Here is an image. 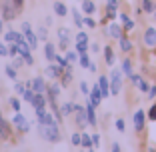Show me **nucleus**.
<instances>
[{"instance_id":"nucleus-51","label":"nucleus","mask_w":156,"mask_h":152,"mask_svg":"<svg viewBox=\"0 0 156 152\" xmlns=\"http://www.w3.org/2000/svg\"><path fill=\"white\" fill-rule=\"evenodd\" d=\"M100 146V136L98 134H92V148H98Z\"/></svg>"},{"instance_id":"nucleus-25","label":"nucleus","mask_w":156,"mask_h":152,"mask_svg":"<svg viewBox=\"0 0 156 152\" xmlns=\"http://www.w3.org/2000/svg\"><path fill=\"white\" fill-rule=\"evenodd\" d=\"M54 14H58V16H66L68 14V8H66L64 2H54Z\"/></svg>"},{"instance_id":"nucleus-38","label":"nucleus","mask_w":156,"mask_h":152,"mask_svg":"<svg viewBox=\"0 0 156 152\" xmlns=\"http://www.w3.org/2000/svg\"><path fill=\"white\" fill-rule=\"evenodd\" d=\"M10 2H12V6H14V10H16V12H22V8H24V0H10Z\"/></svg>"},{"instance_id":"nucleus-47","label":"nucleus","mask_w":156,"mask_h":152,"mask_svg":"<svg viewBox=\"0 0 156 152\" xmlns=\"http://www.w3.org/2000/svg\"><path fill=\"white\" fill-rule=\"evenodd\" d=\"M146 116H148L150 120H154V122H156V102L150 106V110H148V114H146Z\"/></svg>"},{"instance_id":"nucleus-23","label":"nucleus","mask_w":156,"mask_h":152,"mask_svg":"<svg viewBox=\"0 0 156 152\" xmlns=\"http://www.w3.org/2000/svg\"><path fill=\"white\" fill-rule=\"evenodd\" d=\"M108 34H110L112 38H116V40H118V38H122V36H124V34H122V28H120L118 24H114V22H112L110 26H108Z\"/></svg>"},{"instance_id":"nucleus-60","label":"nucleus","mask_w":156,"mask_h":152,"mask_svg":"<svg viewBox=\"0 0 156 152\" xmlns=\"http://www.w3.org/2000/svg\"><path fill=\"white\" fill-rule=\"evenodd\" d=\"M106 2H116V0H106Z\"/></svg>"},{"instance_id":"nucleus-1","label":"nucleus","mask_w":156,"mask_h":152,"mask_svg":"<svg viewBox=\"0 0 156 152\" xmlns=\"http://www.w3.org/2000/svg\"><path fill=\"white\" fill-rule=\"evenodd\" d=\"M38 132H40V136L44 140H48V142H52V144L62 140V134H60V128H58L56 122L54 124H38Z\"/></svg>"},{"instance_id":"nucleus-6","label":"nucleus","mask_w":156,"mask_h":152,"mask_svg":"<svg viewBox=\"0 0 156 152\" xmlns=\"http://www.w3.org/2000/svg\"><path fill=\"white\" fill-rule=\"evenodd\" d=\"M0 10H2V18L4 20H14L16 18V10H14V6H12V2L10 0H4L2 2V6H0Z\"/></svg>"},{"instance_id":"nucleus-13","label":"nucleus","mask_w":156,"mask_h":152,"mask_svg":"<svg viewBox=\"0 0 156 152\" xmlns=\"http://www.w3.org/2000/svg\"><path fill=\"white\" fill-rule=\"evenodd\" d=\"M88 100L94 106H98L102 102V92H100V86H98V84H94V86L90 88V98H88Z\"/></svg>"},{"instance_id":"nucleus-15","label":"nucleus","mask_w":156,"mask_h":152,"mask_svg":"<svg viewBox=\"0 0 156 152\" xmlns=\"http://www.w3.org/2000/svg\"><path fill=\"white\" fill-rule=\"evenodd\" d=\"M84 108H86V120H88V124H90V126H96V112H94V108H96V106L88 100V104L84 106Z\"/></svg>"},{"instance_id":"nucleus-26","label":"nucleus","mask_w":156,"mask_h":152,"mask_svg":"<svg viewBox=\"0 0 156 152\" xmlns=\"http://www.w3.org/2000/svg\"><path fill=\"white\" fill-rule=\"evenodd\" d=\"M120 20H122V28L124 30H132L134 28V22L130 16H126V14H120Z\"/></svg>"},{"instance_id":"nucleus-49","label":"nucleus","mask_w":156,"mask_h":152,"mask_svg":"<svg viewBox=\"0 0 156 152\" xmlns=\"http://www.w3.org/2000/svg\"><path fill=\"white\" fill-rule=\"evenodd\" d=\"M76 42H86V44H88V34H86V32H78Z\"/></svg>"},{"instance_id":"nucleus-16","label":"nucleus","mask_w":156,"mask_h":152,"mask_svg":"<svg viewBox=\"0 0 156 152\" xmlns=\"http://www.w3.org/2000/svg\"><path fill=\"white\" fill-rule=\"evenodd\" d=\"M60 94V84H50V86L46 88V98H48V102L56 100Z\"/></svg>"},{"instance_id":"nucleus-27","label":"nucleus","mask_w":156,"mask_h":152,"mask_svg":"<svg viewBox=\"0 0 156 152\" xmlns=\"http://www.w3.org/2000/svg\"><path fill=\"white\" fill-rule=\"evenodd\" d=\"M70 12H72L74 24H76L78 28H82V26H84V18H82V16H80V12H78V8H72V10H70Z\"/></svg>"},{"instance_id":"nucleus-40","label":"nucleus","mask_w":156,"mask_h":152,"mask_svg":"<svg viewBox=\"0 0 156 152\" xmlns=\"http://www.w3.org/2000/svg\"><path fill=\"white\" fill-rule=\"evenodd\" d=\"M80 66H82V68H88V66H90V58H88L86 52H84V54H80Z\"/></svg>"},{"instance_id":"nucleus-41","label":"nucleus","mask_w":156,"mask_h":152,"mask_svg":"<svg viewBox=\"0 0 156 152\" xmlns=\"http://www.w3.org/2000/svg\"><path fill=\"white\" fill-rule=\"evenodd\" d=\"M10 106H12V110H14V112H20V100H18L16 96L10 98Z\"/></svg>"},{"instance_id":"nucleus-20","label":"nucleus","mask_w":156,"mask_h":152,"mask_svg":"<svg viewBox=\"0 0 156 152\" xmlns=\"http://www.w3.org/2000/svg\"><path fill=\"white\" fill-rule=\"evenodd\" d=\"M48 104H50L52 112H54V120L58 122V124H62V120H64V116H62V112H60V106H58V102H56V100H52V102H48Z\"/></svg>"},{"instance_id":"nucleus-29","label":"nucleus","mask_w":156,"mask_h":152,"mask_svg":"<svg viewBox=\"0 0 156 152\" xmlns=\"http://www.w3.org/2000/svg\"><path fill=\"white\" fill-rule=\"evenodd\" d=\"M116 2H108V6H106V16H108V18L110 20H114L116 18Z\"/></svg>"},{"instance_id":"nucleus-5","label":"nucleus","mask_w":156,"mask_h":152,"mask_svg":"<svg viewBox=\"0 0 156 152\" xmlns=\"http://www.w3.org/2000/svg\"><path fill=\"white\" fill-rule=\"evenodd\" d=\"M74 114H76V126L78 128H84V126H88V120H86V108L80 104H74Z\"/></svg>"},{"instance_id":"nucleus-33","label":"nucleus","mask_w":156,"mask_h":152,"mask_svg":"<svg viewBox=\"0 0 156 152\" xmlns=\"http://www.w3.org/2000/svg\"><path fill=\"white\" fill-rule=\"evenodd\" d=\"M80 144H82L84 148H92V136H88V134L82 132V136H80Z\"/></svg>"},{"instance_id":"nucleus-58","label":"nucleus","mask_w":156,"mask_h":152,"mask_svg":"<svg viewBox=\"0 0 156 152\" xmlns=\"http://www.w3.org/2000/svg\"><path fill=\"white\" fill-rule=\"evenodd\" d=\"M2 28H4V18H0V32H2Z\"/></svg>"},{"instance_id":"nucleus-59","label":"nucleus","mask_w":156,"mask_h":152,"mask_svg":"<svg viewBox=\"0 0 156 152\" xmlns=\"http://www.w3.org/2000/svg\"><path fill=\"white\" fill-rule=\"evenodd\" d=\"M86 152H94V150H92V148H88V150H86Z\"/></svg>"},{"instance_id":"nucleus-62","label":"nucleus","mask_w":156,"mask_h":152,"mask_svg":"<svg viewBox=\"0 0 156 152\" xmlns=\"http://www.w3.org/2000/svg\"><path fill=\"white\" fill-rule=\"evenodd\" d=\"M0 120H2V112H0Z\"/></svg>"},{"instance_id":"nucleus-56","label":"nucleus","mask_w":156,"mask_h":152,"mask_svg":"<svg viewBox=\"0 0 156 152\" xmlns=\"http://www.w3.org/2000/svg\"><path fill=\"white\" fill-rule=\"evenodd\" d=\"M88 70H90V72H96V64H94V62H90V66H88Z\"/></svg>"},{"instance_id":"nucleus-50","label":"nucleus","mask_w":156,"mask_h":152,"mask_svg":"<svg viewBox=\"0 0 156 152\" xmlns=\"http://www.w3.org/2000/svg\"><path fill=\"white\" fill-rule=\"evenodd\" d=\"M84 24H86L88 28H94V26H96V22H94V18H92V16H86V18H84Z\"/></svg>"},{"instance_id":"nucleus-54","label":"nucleus","mask_w":156,"mask_h":152,"mask_svg":"<svg viewBox=\"0 0 156 152\" xmlns=\"http://www.w3.org/2000/svg\"><path fill=\"white\" fill-rule=\"evenodd\" d=\"M148 96H150V98L156 96V86H150V90H148Z\"/></svg>"},{"instance_id":"nucleus-11","label":"nucleus","mask_w":156,"mask_h":152,"mask_svg":"<svg viewBox=\"0 0 156 152\" xmlns=\"http://www.w3.org/2000/svg\"><path fill=\"white\" fill-rule=\"evenodd\" d=\"M64 74V68L60 64H50V66H46V76L48 78H60Z\"/></svg>"},{"instance_id":"nucleus-43","label":"nucleus","mask_w":156,"mask_h":152,"mask_svg":"<svg viewBox=\"0 0 156 152\" xmlns=\"http://www.w3.org/2000/svg\"><path fill=\"white\" fill-rule=\"evenodd\" d=\"M22 64H24V58H22L20 54H16V56H14V62H12V66H14V68H20Z\"/></svg>"},{"instance_id":"nucleus-37","label":"nucleus","mask_w":156,"mask_h":152,"mask_svg":"<svg viewBox=\"0 0 156 152\" xmlns=\"http://www.w3.org/2000/svg\"><path fill=\"white\" fill-rule=\"evenodd\" d=\"M142 10L144 12H154V2L152 0H142Z\"/></svg>"},{"instance_id":"nucleus-52","label":"nucleus","mask_w":156,"mask_h":152,"mask_svg":"<svg viewBox=\"0 0 156 152\" xmlns=\"http://www.w3.org/2000/svg\"><path fill=\"white\" fill-rule=\"evenodd\" d=\"M0 56H8V46L0 40Z\"/></svg>"},{"instance_id":"nucleus-17","label":"nucleus","mask_w":156,"mask_h":152,"mask_svg":"<svg viewBox=\"0 0 156 152\" xmlns=\"http://www.w3.org/2000/svg\"><path fill=\"white\" fill-rule=\"evenodd\" d=\"M10 134H12V130H10V124L6 122L4 118L0 120V138L2 140H8L10 138Z\"/></svg>"},{"instance_id":"nucleus-45","label":"nucleus","mask_w":156,"mask_h":152,"mask_svg":"<svg viewBox=\"0 0 156 152\" xmlns=\"http://www.w3.org/2000/svg\"><path fill=\"white\" fill-rule=\"evenodd\" d=\"M24 90H26V86L22 82H14V92L16 94H24Z\"/></svg>"},{"instance_id":"nucleus-12","label":"nucleus","mask_w":156,"mask_h":152,"mask_svg":"<svg viewBox=\"0 0 156 152\" xmlns=\"http://www.w3.org/2000/svg\"><path fill=\"white\" fill-rule=\"evenodd\" d=\"M130 80L138 86V90H142V92H148V90H150V84L144 78H140V74H130Z\"/></svg>"},{"instance_id":"nucleus-19","label":"nucleus","mask_w":156,"mask_h":152,"mask_svg":"<svg viewBox=\"0 0 156 152\" xmlns=\"http://www.w3.org/2000/svg\"><path fill=\"white\" fill-rule=\"evenodd\" d=\"M144 42L148 46H156V28H148L144 32Z\"/></svg>"},{"instance_id":"nucleus-28","label":"nucleus","mask_w":156,"mask_h":152,"mask_svg":"<svg viewBox=\"0 0 156 152\" xmlns=\"http://www.w3.org/2000/svg\"><path fill=\"white\" fill-rule=\"evenodd\" d=\"M118 42H120V48H122V52H130V50H132V42H130L126 36L118 38Z\"/></svg>"},{"instance_id":"nucleus-14","label":"nucleus","mask_w":156,"mask_h":152,"mask_svg":"<svg viewBox=\"0 0 156 152\" xmlns=\"http://www.w3.org/2000/svg\"><path fill=\"white\" fill-rule=\"evenodd\" d=\"M98 86H100L102 98H108V96H110V80H108V76H100V80H98Z\"/></svg>"},{"instance_id":"nucleus-2","label":"nucleus","mask_w":156,"mask_h":152,"mask_svg":"<svg viewBox=\"0 0 156 152\" xmlns=\"http://www.w3.org/2000/svg\"><path fill=\"white\" fill-rule=\"evenodd\" d=\"M108 80H110V94L112 96L120 94V90H122V76H120V70H112Z\"/></svg>"},{"instance_id":"nucleus-35","label":"nucleus","mask_w":156,"mask_h":152,"mask_svg":"<svg viewBox=\"0 0 156 152\" xmlns=\"http://www.w3.org/2000/svg\"><path fill=\"white\" fill-rule=\"evenodd\" d=\"M36 36H38V40H44L46 42V38H48V30H46V26H40L36 30Z\"/></svg>"},{"instance_id":"nucleus-44","label":"nucleus","mask_w":156,"mask_h":152,"mask_svg":"<svg viewBox=\"0 0 156 152\" xmlns=\"http://www.w3.org/2000/svg\"><path fill=\"white\" fill-rule=\"evenodd\" d=\"M80 136H82V134H78V132H74L72 136H70V142H72V146H80Z\"/></svg>"},{"instance_id":"nucleus-3","label":"nucleus","mask_w":156,"mask_h":152,"mask_svg":"<svg viewBox=\"0 0 156 152\" xmlns=\"http://www.w3.org/2000/svg\"><path fill=\"white\" fill-rule=\"evenodd\" d=\"M22 34H24V40L28 42V46L34 50L38 46V36H36V32H32V28H30L28 22H22Z\"/></svg>"},{"instance_id":"nucleus-61","label":"nucleus","mask_w":156,"mask_h":152,"mask_svg":"<svg viewBox=\"0 0 156 152\" xmlns=\"http://www.w3.org/2000/svg\"><path fill=\"white\" fill-rule=\"evenodd\" d=\"M150 152H156V150H154V148H150Z\"/></svg>"},{"instance_id":"nucleus-53","label":"nucleus","mask_w":156,"mask_h":152,"mask_svg":"<svg viewBox=\"0 0 156 152\" xmlns=\"http://www.w3.org/2000/svg\"><path fill=\"white\" fill-rule=\"evenodd\" d=\"M80 90H82L84 94H90V88H88V84H86V82H80Z\"/></svg>"},{"instance_id":"nucleus-55","label":"nucleus","mask_w":156,"mask_h":152,"mask_svg":"<svg viewBox=\"0 0 156 152\" xmlns=\"http://www.w3.org/2000/svg\"><path fill=\"white\" fill-rule=\"evenodd\" d=\"M110 152H120V144L114 142V144H112V150H110Z\"/></svg>"},{"instance_id":"nucleus-46","label":"nucleus","mask_w":156,"mask_h":152,"mask_svg":"<svg viewBox=\"0 0 156 152\" xmlns=\"http://www.w3.org/2000/svg\"><path fill=\"white\" fill-rule=\"evenodd\" d=\"M78 52H64V56H66V60H68L70 64H74V62H76V58H78Z\"/></svg>"},{"instance_id":"nucleus-7","label":"nucleus","mask_w":156,"mask_h":152,"mask_svg":"<svg viewBox=\"0 0 156 152\" xmlns=\"http://www.w3.org/2000/svg\"><path fill=\"white\" fill-rule=\"evenodd\" d=\"M36 118H38V124H54L56 122L50 112H46V106L44 108H36ZM56 124H58V122H56Z\"/></svg>"},{"instance_id":"nucleus-31","label":"nucleus","mask_w":156,"mask_h":152,"mask_svg":"<svg viewBox=\"0 0 156 152\" xmlns=\"http://www.w3.org/2000/svg\"><path fill=\"white\" fill-rule=\"evenodd\" d=\"M120 72H124L126 76L132 74V62H130V58H124L122 60V70H120Z\"/></svg>"},{"instance_id":"nucleus-30","label":"nucleus","mask_w":156,"mask_h":152,"mask_svg":"<svg viewBox=\"0 0 156 152\" xmlns=\"http://www.w3.org/2000/svg\"><path fill=\"white\" fill-rule=\"evenodd\" d=\"M70 80H72V70H64V74H62V76H60V86L64 88V86H68L70 84Z\"/></svg>"},{"instance_id":"nucleus-57","label":"nucleus","mask_w":156,"mask_h":152,"mask_svg":"<svg viewBox=\"0 0 156 152\" xmlns=\"http://www.w3.org/2000/svg\"><path fill=\"white\" fill-rule=\"evenodd\" d=\"M90 48H92V50H94V52H98V50H100V46H98L96 42H94V44H92V46H90Z\"/></svg>"},{"instance_id":"nucleus-22","label":"nucleus","mask_w":156,"mask_h":152,"mask_svg":"<svg viewBox=\"0 0 156 152\" xmlns=\"http://www.w3.org/2000/svg\"><path fill=\"white\" fill-rule=\"evenodd\" d=\"M82 10H84L86 16H92V14L96 12V4H94L92 0H84V2H82Z\"/></svg>"},{"instance_id":"nucleus-10","label":"nucleus","mask_w":156,"mask_h":152,"mask_svg":"<svg viewBox=\"0 0 156 152\" xmlns=\"http://www.w3.org/2000/svg\"><path fill=\"white\" fill-rule=\"evenodd\" d=\"M58 38H60V48L66 50V48H68V42H70V30L64 28V26H60L58 28Z\"/></svg>"},{"instance_id":"nucleus-32","label":"nucleus","mask_w":156,"mask_h":152,"mask_svg":"<svg viewBox=\"0 0 156 152\" xmlns=\"http://www.w3.org/2000/svg\"><path fill=\"white\" fill-rule=\"evenodd\" d=\"M60 112H62V116H68L74 112V104H70V102H62V106H60Z\"/></svg>"},{"instance_id":"nucleus-4","label":"nucleus","mask_w":156,"mask_h":152,"mask_svg":"<svg viewBox=\"0 0 156 152\" xmlns=\"http://www.w3.org/2000/svg\"><path fill=\"white\" fill-rule=\"evenodd\" d=\"M12 124H14V128L18 130L20 134H26V132H30V124L26 122V118H24V114H22V112H16V114H14V118H12Z\"/></svg>"},{"instance_id":"nucleus-18","label":"nucleus","mask_w":156,"mask_h":152,"mask_svg":"<svg viewBox=\"0 0 156 152\" xmlns=\"http://www.w3.org/2000/svg\"><path fill=\"white\" fill-rule=\"evenodd\" d=\"M44 56H46V60H50V62H54L56 48H54V44H52V42H48V40H46V44H44Z\"/></svg>"},{"instance_id":"nucleus-39","label":"nucleus","mask_w":156,"mask_h":152,"mask_svg":"<svg viewBox=\"0 0 156 152\" xmlns=\"http://www.w3.org/2000/svg\"><path fill=\"white\" fill-rule=\"evenodd\" d=\"M18 54V44H16V42H10V46H8V56H16Z\"/></svg>"},{"instance_id":"nucleus-8","label":"nucleus","mask_w":156,"mask_h":152,"mask_svg":"<svg viewBox=\"0 0 156 152\" xmlns=\"http://www.w3.org/2000/svg\"><path fill=\"white\" fill-rule=\"evenodd\" d=\"M144 122H146V112L144 110H136L134 112V130L138 134L144 130Z\"/></svg>"},{"instance_id":"nucleus-24","label":"nucleus","mask_w":156,"mask_h":152,"mask_svg":"<svg viewBox=\"0 0 156 152\" xmlns=\"http://www.w3.org/2000/svg\"><path fill=\"white\" fill-rule=\"evenodd\" d=\"M114 58H116V56H114V50H112L110 46H104V62L108 66H112V64H114Z\"/></svg>"},{"instance_id":"nucleus-21","label":"nucleus","mask_w":156,"mask_h":152,"mask_svg":"<svg viewBox=\"0 0 156 152\" xmlns=\"http://www.w3.org/2000/svg\"><path fill=\"white\" fill-rule=\"evenodd\" d=\"M46 102H48L46 94H36V96H34V100L30 102V104H32V106H34V110H36V108H44Z\"/></svg>"},{"instance_id":"nucleus-34","label":"nucleus","mask_w":156,"mask_h":152,"mask_svg":"<svg viewBox=\"0 0 156 152\" xmlns=\"http://www.w3.org/2000/svg\"><path fill=\"white\" fill-rule=\"evenodd\" d=\"M6 76H8V78H12V80H16V76H18V72H16V68H14V66L12 64H8V66H6Z\"/></svg>"},{"instance_id":"nucleus-42","label":"nucleus","mask_w":156,"mask_h":152,"mask_svg":"<svg viewBox=\"0 0 156 152\" xmlns=\"http://www.w3.org/2000/svg\"><path fill=\"white\" fill-rule=\"evenodd\" d=\"M86 50H88V44H86V42H76V52H78V54H84Z\"/></svg>"},{"instance_id":"nucleus-36","label":"nucleus","mask_w":156,"mask_h":152,"mask_svg":"<svg viewBox=\"0 0 156 152\" xmlns=\"http://www.w3.org/2000/svg\"><path fill=\"white\" fill-rule=\"evenodd\" d=\"M22 96H24V100H26V102H32V100H34V96H36V92H34L32 88H26Z\"/></svg>"},{"instance_id":"nucleus-48","label":"nucleus","mask_w":156,"mask_h":152,"mask_svg":"<svg viewBox=\"0 0 156 152\" xmlns=\"http://www.w3.org/2000/svg\"><path fill=\"white\" fill-rule=\"evenodd\" d=\"M116 130H118V132H124V130H126V124H124V120H122V118L116 120Z\"/></svg>"},{"instance_id":"nucleus-9","label":"nucleus","mask_w":156,"mask_h":152,"mask_svg":"<svg viewBox=\"0 0 156 152\" xmlns=\"http://www.w3.org/2000/svg\"><path fill=\"white\" fill-rule=\"evenodd\" d=\"M46 88H48V84H46V80L42 78V76L32 78V90L36 94H46Z\"/></svg>"}]
</instances>
